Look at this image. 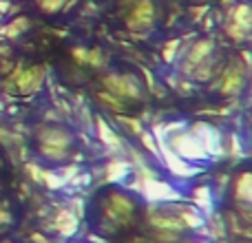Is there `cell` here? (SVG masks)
Here are the masks:
<instances>
[{"label": "cell", "mask_w": 252, "mask_h": 243, "mask_svg": "<svg viewBox=\"0 0 252 243\" xmlns=\"http://www.w3.org/2000/svg\"><path fill=\"white\" fill-rule=\"evenodd\" d=\"M137 219V201L122 190H109L100 199V230L104 235H118L130 228Z\"/></svg>", "instance_id": "6da1fadb"}, {"label": "cell", "mask_w": 252, "mask_h": 243, "mask_svg": "<svg viewBox=\"0 0 252 243\" xmlns=\"http://www.w3.org/2000/svg\"><path fill=\"white\" fill-rule=\"evenodd\" d=\"M217 42L213 38H199L186 49L182 58V71L184 78H190L195 82H210L217 75V56H215Z\"/></svg>", "instance_id": "7a4b0ae2"}, {"label": "cell", "mask_w": 252, "mask_h": 243, "mask_svg": "<svg viewBox=\"0 0 252 243\" xmlns=\"http://www.w3.org/2000/svg\"><path fill=\"white\" fill-rule=\"evenodd\" d=\"M35 144L38 152L47 161H64L69 159L75 144V135L66 126L42 124L35 128Z\"/></svg>", "instance_id": "3957f363"}, {"label": "cell", "mask_w": 252, "mask_h": 243, "mask_svg": "<svg viewBox=\"0 0 252 243\" xmlns=\"http://www.w3.org/2000/svg\"><path fill=\"white\" fill-rule=\"evenodd\" d=\"M157 133H159V130H157ZM161 137L166 139L168 148L175 152V155H179L182 159L190 161V164H192V161H206V159H208V155H206L201 142L197 139V135L192 133L188 126L168 124V126H164V135H161Z\"/></svg>", "instance_id": "277c9868"}, {"label": "cell", "mask_w": 252, "mask_h": 243, "mask_svg": "<svg viewBox=\"0 0 252 243\" xmlns=\"http://www.w3.org/2000/svg\"><path fill=\"white\" fill-rule=\"evenodd\" d=\"M223 31L232 42H246L250 40L252 31V9L248 2H237L228 9L223 18Z\"/></svg>", "instance_id": "5b68a950"}, {"label": "cell", "mask_w": 252, "mask_h": 243, "mask_svg": "<svg viewBox=\"0 0 252 243\" xmlns=\"http://www.w3.org/2000/svg\"><path fill=\"white\" fill-rule=\"evenodd\" d=\"M102 87L122 102H137L144 97V87L133 73H104Z\"/></svg>", "instance_id": "8992f818"}, {"label": "cell", "mask_w": 252, "mask_h": 243, "mask_svg": "<svg viewBox=\"0 0 252 243\" xmlns=\"http://www.w3.org/2000/svg\"><path fill=\"white\" fill-rule=\"evenodd\" d=\"M246 66H241L239 62H232L230 66H226V69L221 71V75H219V80L215 78L213 80V89H219V93L221 95H239L241 91H244L246 82H248V73H246Z\"/></svg>", "instance_id": "52a82bcc"}, {"label": "cell", "mask_w": 252, "mask_h": 243, "mask_svg": "<svg viewBox=\"0 0 252 243\" xmlns=\"http://www.w3.org/2000/svg\"><path fill=\"white\" fill-rule=\"evenodd\" d=\"M155 18H157V11H155L153 0H137V2L128 9L124 22H126V29L128 31H133V33H144V31H148L155 25Z\"/></svg>", "instance_id": "ba28073f"}, {"label": "cell", "mask_w": 252, "mask_h": 243, "mask_svg": "<svg viewBox=\"0 0 252 243\" xmlns=\"http://www.w3.org/2000/svg\"><path fill=\"white\" fill-rule=\"evenodd\" d=\"M188 128L197 135V139L201 142V146H204L208 159H210V157H221L223 155L226 144H223V135L219 133L217 126L208 124V122H195V124L188 126Z\"/></svg>", "instance_id": "9c48e42d"}, {"label": "cell", "mask_w": 252, "mask_h": 243, "mask_svg": "<svg viewBox=\"0 0 252 243\" xmlns=\"http://www.w3.org/2000/svg\"><path fill=\"white\" fill-rule=\"evenodd\" d=\"M44 84V66L40 64H31V66H22L20 73L13 80V87L20 95H35V93L42 91Z\"/></svg>", "instance_id": "30bf717a"}, {"label": "cell", "mask_w": 252, "mask_h": 243, "mask_svg": "<svg viewBox=\"0 0 252 243\" xmlns=\"http://www.w3.org/2000/svg\"><path fill=\"white\" fill-rule=\"evenodd\" d=\"M139 188H142V195L146 197L148 201H153V204H168V201L179 199L177 190H175L168 182H164V179H159V177L146 179V182L139 183Z\"/></svg>", "instance_id": "8fae6325"}, {"label": "cell", "mask_w": 252, "mask_h": 243, "mask_svg": "<svg viewBox=\"0 0 252 243\" xmlns=\"http://www.w3.org/2000/svg\"><path fill=\"white\" fill-rule=\"evenodd\" d=\"M73 58L80 62V64H87V66H93V69H104L109 64V58L104 56V51L100 49H84V47H75L71 49Z\"/></svg>", "instance_id": "7c38bea8"}, {"label": "cell", "mask_w": 252, "mask_h": 243, "mask_svg": "<svg viewBox=\"0 0 252 243\" xmlns=\"http://www.w3.org/2000/svg\"><path fill=\"white\" fill-rule=\"evenodd\" d=\"M95 133H97V137H100V142L104 144V146L109 148L111 152H126V144L118 137V135H115V130L111 128V126L106 124L102 118H97Z\"/></svg>", "instance_id": "4fadbf2b"}, {"label": "cell", "mask_w": 252, "mask_h": 243, "mask_svg": "<svg viewBox=\"0 0 252 243\" xmlns=\"http://www.w3.org/2000/svg\"><path fill=\"white\" fill-rule=\"evenodd\" d=\"M232 197H235V201L246 206L252 201V175L248 170L235 177V182H232Z\"/></svg>", "instance_id": "5bb4252c"}, {"label": "cell", "mask_w": 252, "mask_h": 243, "mask_svg": "<svg viewBox=\"0 0 252 243\" xmlns=\"http://www.w3.org/2000/svg\"><path fill=\"white\" fill-rule=\"evenodd\" d=\"M130 161L128 159H113L106 164L104 168V179L106 182H122V179L128 177L130 173Z\"/></svg>", "instance_id": "9a60e30c"}, {"label": "cell", "mask_w": 252, "mask_h": 243, "mask_svg": "<svg viewBox=\"0 0 252 243\" xmlns=\"http://www.w3.org/2000/svg\"><path fill=\"white\" fill-rule=\"evenodd\" d=\"M53 226H56V230L60 232V235L69 237L78 230V217H75L71 210H60V213L56 214V219H53Z\"/></svg>", "instance_id": "2e32d148"}, {"label": "cell", "mask_w": 252, "mask_h": 243, "mask_svg": "<svg viewBox=\"0 0 252 243\" xmlns=\"http://www.w3.org/2000/svg\"><path fill=\"white\" fill-rule=\"evenodd\" d=\"M29 18L27 16H18V18H13V20H9L4 27H0V38H9V40H13V38H18V35H22L27 29H29Z\"/></svg>", "instance_id": "e0dca14e"}, {"label": "cell", "mask_w": 252, "mask_h": 243, "mask_svg": "<svg viewBox=\"0 0 252 243\" xmlns=\"http://www.w3.org/2000/svg\"><path fill=\"white\" fill-rule=\"evenodd\" d=\"M192 201H195V208L199 210V213H208L210 208H213V190H210L208 186H199L195 188V192H192Z\"/></svg>", "instance_id": "ac0fdd59"}, {"label": "cell", "mask_w": 252, "mask_h": 243, "mask_svg": "<svg viewBox=\"0 0 252 243\" xmlns=\"http://www.w3.org/2000/svg\"><path fill=\"white\" fill-rule=\"evenodd\" d=\"M66 2L69 0H38V9L42 13H47V16H53V13L62 11L66 7Z\"/></svg>", "instance_id": "d6986e66"}, {"label": "cell", "mask_w": 252, "mask_h": 243, "mask_svg": "<svg viewBox=\"0 0 252 243\" xmlns=\"http://www.w3.org/2000/svg\"><path fill=\"white\" fill-rule=\"evenodd\" d=\"M164 60L166 62H175V58H179L182 56V40L179 38H175V40H170V42H166L164 44Z\"/></svg>", "instance_id": "ffe728a7"}, {"label": "cell", "mask_w": 252, "mask_h": 243, "mask_svg": "<svg viewBox=\"0 0 252 243\" xmlns=\"http://www.w3.org/2000/svg\"><path fill=\"white\" fill-rule=\"evenodd\" d=\"M97 97H100L102 102H106V106H113L111 111H118V113H120V111H124V102L120 100V97L111 95L109 91H100V95H97Z\"/></svg>", "instance_id": "44dd1931"}, {"label": "cell", "mask_w": 252, "mask_h": 243, "mask_svg": "<svg viewBox=\"0 0 252 243\" xmlns=\"http://www.w3.org/2000/svg\"><path fill=\"white\" fill-rule=\"evenodd\" d=\"M9 226H11V213H9V208L0 206V235H2Z\"/></svg>", "instance_id": "7402d4cb"}, {"label": "cell", "mask_w": 252, "mask_h": 243, "mask_svg": "<svg viewBox=\"0 0 252 243\" xmlns=\"http://www.w3.org/2000/svg\"><path fill=\"white\" fill-rule=\"evenodd\" d=\"M120 122H124V124H126V128H130V130H133V133H142V124H139V122L137 120H128V118H120Z\"/></svg>", "instance_id": "603a6c76"}, {"label": "cell", "mask_w": 252, "mask_h": 243, "mask_svg": "<svg viewBox=\"0 0 252 243\" xmlns=\"http://www.w3.org/2000/svg\"><path fill=\"white\" fill-rule=\"evenodd\" d=\"M9 11V2L7 0H0V16H2V13H7Z\"/></svg>", "instance_id": "cb8c5ba5"}, {"label": "cell", "mask_w": 252, "mask_h": 243, "mask_svg": "<svg viewBox=\"0 0 252 243\" xmlns=\"http://www.w3.org/2000/svg\"><path fill=\"white\" fill-rule=\"evenodd\" d=\"M7 53H9V49H7V47H2V44H0V58H7Z\"/></svg>", "instance_id": "d4e9b609"}, {"label": "cell", "mask_w": 252, "mask_h": 243, "mask_svg": "<svg viewBox=\"0 0 252 243\" xmlns=\"http://www.w3.org/2000/svg\"><path fill=\"white\" fill-rule=\"evenodd\" d=\"M0 243H16V241H0Z\"/></svg>", "instance_id": "484cf974"}, {"label": "cell", "mask_w": 252, "mask_h": 243, "mask_svg": "<svg viewBox=\"0 0 252 243\" xmlns=\"http://www.w3.org/2000/svg\"><path fill=\"white\" fill-rule=\"evenodd\" d=\"M0 18H2V16H0Z\"/></svg>", "instance_id": "4316f807"}]
</instances>
